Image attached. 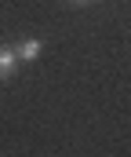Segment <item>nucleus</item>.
Here are the masks:
<instances>
[{"instance_id": "1", "label": "nucleus", "mask_w": 131, "mask_h": 157, "mask_svg": "<svg viewBox=\"0 0 131 157\" xmlns=\"http://www.w3.org/2000/svg\"><path fill=\"white\" fill-rule=\"evenodd\" d=\"M40 51H44L40 40H22V44L15 48V59H18V62H33V59H40Z\"/></svg>"}, {"instance_id": "2", "label": "nucleus", "mask_w": 131, "mask_h": 157, "mask_svg": "<svg viewBox=\"0 0 131 157\" xmlns=\"http://www.w3.org/2000/svg\"><path fill=\"white\" fill-rule=\"evenodd\" d=\"M15 66H18L15 48H0V80H11V77H15Z\"/></svg>"}, {"instance_id": "3", "label": "nucleus", "mask_w": 131, "mask_h": 157, "mask_svg": "<svg viewBox=\"0 0 131 157\" xmlns=\"http://www.w3.org/2000/svg\"><path fill=\"white\" fill-rule=\"evenodd\" d=\"M73 4H87V0H73Z\"/></svg>"}]
</instances>
